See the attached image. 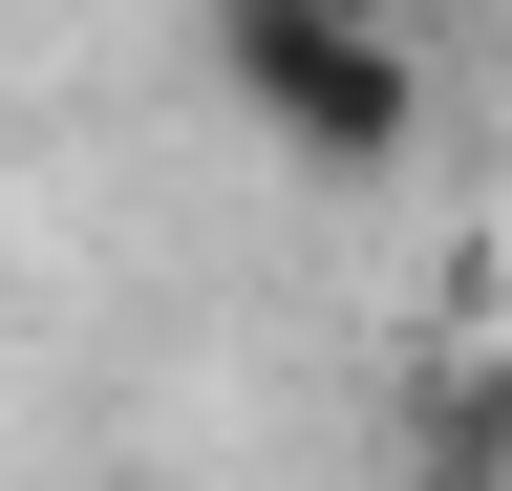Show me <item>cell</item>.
Returning <instances> with one entry per match:
<instances>
[{
  "instance_id": "6da1fadb",
  "label": "cell",
  "mask_w": 512,
  "mask_h": 491,
  "mask_svg": "<svg viewBox=\"0 0 512 491\" xmlns=\"http://www.w3.org/2000/svg\"><path fill=\"white\" fill-rule=\"evenodd\" d=\"M214 86L320 193H384V171L427 150V43L384 22V0H214Z\"/></svg>"
},
{
  "instance_id": "7a4b0ae2",
  "label": "cell",
  "mask_w": 512,
  "mask_h": 491,
  "mask_svg": "<svg viewBox=\"0 0 512 491\" xmlns=\"http://www.w3.org/2000/svg\"><path fill=\"white\" fill-rule=\"evenodd\" d=\"M406 449H427V491H512V363H448L406 406Z\"/></svg>"
}]
</instances>
